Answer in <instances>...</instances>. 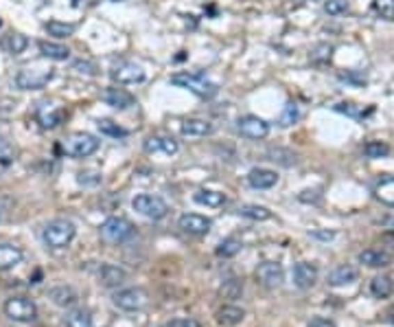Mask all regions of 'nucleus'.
I'll return each instance as SVG.
<instances>
[{
  "instance_id": "1",
  "label": "nucleus",
  "mask_w": 394,
  "mask_h": 327,
  "mask_svg": "<svg viewBox=\"0 0 394 327\" xmlns=\"http://www.w3.org/2000/svg\"><path fill=\"white\" fill-rule=\"evenodd\" d=\"M171 84L178 88H184V91L193 93L200 99H213L219 93V86L215 82H210L206 75H202V73H189V70L175 73V75H171Z\"/></svg>"
},
{
  "instance_id": "2",
  "label": "nucleus",
  "mask_w": 394,
  "mask_h": 327,
  "mask_svg": "<svg viewBox=\"0 0 394 327\" xmlns=\"http://www.w3.org/2000/svg\"><path fill=\"white\" fill-rule=\"evenodd\" d=\"M42 240L49 248L53 250H62L66 246H70V242L74 240V225L68 220H53L49 222L42 231Z\"/></svg>"
},
{
  "instance_id": "3",
  "label": "nucleus",
  "mask_w": 394,
  "mask_h": 327,
  "mask_svg": "<svg viewBox=\"0 0 394 327\" xmlns=\"http://www.w3.org/2000/svg\"><path fill=\"white\" fill-rule=\"evenodd\" d=\"M53 79V68L51 66H24L16 73V88L20 91H40Z\"/></svg>"
},
{
  "instance_id": "4",
  "label": "nucleus",
  "mask_w": 394,
  "mask_h": 327,
  "mask_svg": "<svg viewBox=\"0 0 394 327\" xmlns=\"http://www.w3.org/2000/svg\"><path fill=\"white\" fill-rule=\"evenodd\" d=\"M99 145L101 141L97 137L88 135V132H74L62 143V150L70 158H88L99 150Z\"/></svg>"
},
{
  "instance_id": "5",
  "label": "nucleus",
  "mask_w": 394,
  "mask_h": 327,
  "mask_svg": "<svg viewBox=\"0 0 394 327\" xmlns=\"http://www.w3.org/2000/svg\"><path fill=\"white\" fill-rule=\"evenodd\" d=\"M134 233H136V229L127 218L112 215L101 225V240L108 244H123V242L132 240Z\"/></svg>"
},
{
  "instance_id": "6",
  "label": "nucleus",
  "mask_w": 394,
  "mask_h": 327,
  "mask_svg": "<svg viewBox=\"0 0 394 327\" xmlns=\"http://www.w3.org/2000/svg\"><path fill=\"white\" fill-rule=\"evenodd\" d=\"M132 209L149 220H162L169 213V204H166L160 196H151V193H139L132 200Z\"/></svg>"
},
{
  "instance_id": "7",
  "label": "nucleus",
  "mask_w": 394,
  "mask_h": 327,
  "mask_svg": "<svg viewBox=\"0 0 394 327\" xmlns=\"http://www.w3.org/2000/svg\"><path fill=\"white\" fill-rule=\"evenodd\" d=\"M5 314L16 323H31L38 317V307L26 296H13L5 303Z\"/></svg>"
},
{
  "instance_id": "8",
  "label": "nucleus",
  "mask_w": 394,
  "mask_h": 327,
  "mask_svg": "<svg viewBox=\"0 0 394 327\" xmlns=\"http://www.w3.org/2000/svg\"><path fill=\"white\" fill-rule=\"evenodd\" d=\"M112 301L116 307L125 310V312H136V310H143L149 301V296L143 288H125V290H118Z\"/></svg>"
},
{
  "instance_id": "9",
  "label": "nucleus",
  "mask_w": 394,
  "mask_h": 327,
  "mask_svg": "<svg viewBox=\"0 0 394 327\" xmlns=\"http://www.w3.org/2000/svg\"><path fill=\"white\" fill-rule=\"evenodd\" d=\"M237 130L241 132V137L252 139V141H261L269 135V123L261 116L246 114L237 121Z\"/></svg>"
},
{
  "instance_id": "10",
  "label": "nucleus",
  "mask_w": 394,
  "mask_h": 327,
  "mask_svg": "<svg viewBox=\"0 0 394 327\" xmlns=\"http://www.w3.org/2000/svg\"><path fill=\"white\" fill-rule=\"evenodd\" d=\"M256 281L265 288H278L283 284V266L278 261H263L256 266Z\"/></svg>"
},
{
  "instance_id": "11",
  "label": "nucleus",
  "mask_w": 394,
  "mask_h": 327,
  "mask_svg": "<svg viewBox=\"0 0 394 327\" xmlns=\"http://www.w3.org/2000/svg\"><path fill=\"white\" fill-rule=\"evenodd\" d=\"M101 99L108 103L110 108H114V110H129V108L136 106V97L132 93H127L125 88H118V86L105 88Z\"/></svg>"
},
{
  "instance_id": "12",
  "label": "nucleus",
  "mask_w": 394,
  "mask_h": 327,
  "mask_svg": "<svg viewBox=\"0 0 394 327\" xmlns=\"http://www.w3.org/2000/svg\"><path fill=\"white\" fill-rule=\"evenodd\" d=\"M110 77L116 84H141L145 82V70L139 64L132 62H120L110 70Z\"/></svg>"
},
{
  "instance_id": "13",
  "label": "nucleus",
  "mask_w": 394,
  "mask_h": 327,
  "mask_svg": "<svg viewBox=\"0 0 394 327\" xmlns=\"http://www.w3.org/2000/svg\"><path fill=\"white\" fill-rule=\"evenodd\" d=\"M36 116H38V123H40L42 130H55L64 121V110L59 106H55V103L47 101V103H40Z\"/></svg>"
},
{
  "instance_id": "14",
  "label": "nucleus",
  "mask_w": 394,
  "mask_h": 327,
  "mask_svg": "<svg viewBox=\"0 0 394 327\" xmlns=\"http://www.w3.org/2000/svg\"><path fill=\"white\" fill-rule=\"evenodd\" d=\"M145 152L147 154H164V156H173L180 150V143L173 137H162V135H154L145 139Z\"/></svg>"
},
{
  "instance_id": "15",
  "label": "nucleus",
  "mask_w": 394,
  "mask_h": 327,
  "mask_svg": "<svg viewBox=\"0 0 394 327\" xmlns=\"http://www.w3.org/2000/svg\"><path fill=\"white\" fill-rule=\"evenodd\" d=\"M178 227L189 235H206L210 231V227H213V222L200 213H184V215H180Z\"/></svg>"
},
{
  "instance_id": "16",
  "label": "nucleus",
  "mask_w": 394,
  "mask_h": 327,
  "mask_svg": "<svg viewBox=\"0 0 394 327\" xmlns=\"http://www.w3.org/2000/svg\"><path fill=\"white\" fill-rule=\"evenodd\" d=\"M180 132L184 137H193V139L210 137L215 135V123L208 121V119H187V121H182Z\"/></svg>"
},
{
  "instance_id": "17",
  "label": "nucleus",
  "mask_w": 394,
  "mask_h": 327,
  "mask_svg": "<svg viewBox=\"0 0 394 327\" xmlns=\"http://www.w3.org/2000/svg\"><path fill=\"white\" fill-rule=\"evenodd\" d=\"M294 286L300 288V290H307V288H313V284L317 281V268L315 264H309V261H300L294 266Z\"/></svg>"
},
{
  "instance_id": "18",
  "label": "nucleus",
  "mask_w": 394,
  "mask_h": 327,
  "mask_svg": "<svg viewBox=\"0 0 394 327\" xmlns=\"http://www.w3.org/2000/svg\"><path fill=\"white\" fill-rule=\"evenodd\" d=\"M127 279V273L123 268H118L114 264H101L99 268V284H103L105 288H116Z\"/></svg>"
},
{
  "instance_id": "19",
  "label": "nucleus",
  "mask_w": 394,
  "mask_h": 327,
  "mask_svg": "<svg viewBox=\"0 0 394 327\" xmlns=\"http://www.w3.org/2000/svg\"><path fill=\"white\" fill-rule=\"evenodd\" d=\"M248 183L254 189H271L278 183V174L271 169H265V167H254L248 174Z\"/></svg>"
},
{
  "instance_id": "20",
  "label": "nucleus",
  "mask_w": 394,
  "mask_h": 327,
  "mask_svg": "<svg viewBox=\"0 0 394 327\" xmlns=\"http://www.w3.org/2000/svg\"><path fill=\"white\" fill-rule=\"evenodd\" d=\"M22 259H24L22 248L13 244H0V271L16 268L18 264H22Z\"/></svg>"
},
{
  "instance_id": "21",
  "label": "nucleus",
  "mask_w": 394,
  "mask_h": 327,
  "mask_svg": "<svg viewBox=\"0 0 394 327\" xmlns=\"http://www.w3.org/2000/svg\"><path fill=\"white\" fill-rule=\"evenodd\" d=\"M38 49L44 57L53 59V62H66V59L70 57V49L64 47V44H59V42L42 40V42H38Z\"/></svg>"
},
{
  "instance_id": "22",
  "label": "nucleus",
  "mask_w": 394,
  "mask_h": 327,
  "mask_svg": "<svg viewBox=\"0 0 394 327\" xmlns=\"http://www.w3.org/2000/svg\"><path fill=\"white\" fill-rule=\"evenodd\" d=\"M244 319H246V312L241 307H237V305H223V307L217 310V314H215V321L221 327H235Z\"/></svg>"
},
{
  "instance_id": "23",
  "label": "nucleus",
  "mask_w": 394,
  "mask_h": 327,
  "mask_svg": "<svg viewBox=\"0 0 394 327\" xmlns=\"http://www.w3.org/2000/svg\"><path fill=\"white\" fill-rule=\"evenodd\" d=\"M359 261L366 264L368 268H384V266H390L392 257L381 248H368L359 252Z\"/></svg>"
},
{
  "instance_id": "24",
  "label": "nucleus",
  "mask_w": 394,
  "mask_h": 327,
  "mask_svg": "<svg viewBox=\"0 0 394 327\" xmlns=\"http://www.w3.org/2000/svg\"><path fill=\"white\" fill-rule=\"evenodd\" d=\"M357 277H359V271L355 268V266H348V264L338 266V268L329 275V286L340 288V286H346V284H353V281H357Z\"/></svg>"
},
{
  "instance_id": "25",
  "label": "nucleus",
  "mask_w": 394,
  "mask_h": 327,
  "mask_svg": "<svg viewBox=\"0 0 394 327\" xmlns=\"http://www.w3.org/2000/svg\"><path fill=\"white\" fill-rule=\"evenodd\" d=\"M193 200L202 206H210V209H217V206L226 204V196L221 191H213V189H200L197 193H193Z\"/></svg>"
},
{
  "instance_id": "26",
  "label": "nucleus",
  "mask_w": 394,
  "mask_h": 327,
  "mask_svg": "<svg viewBox=\"0 0 394 327\" xmlns=\"http://www.w3.org/2000/svg\"><path fill=\"white\" fill-rule=\"evenodd\" d=\"M49 296L53 299V303L59 305V307H70V305H74V301H77V292H74L72 288H66V286L53 288L49 292Z\"/></svg>"
},
{
  "instance_id": "27",
  "label": "nucleus",
  "mask_w": 394,
  "mask_h": 327,
  "mask_svg": "<svg viewBox=\"0 0 394 327\" xmlns=\"http://www.w3.org/2000/svg\"><path fill=\"white\" fill-rule=\"evenodd\" d=\"M26 47H29V40H26V36H22V33H9V36H5V40H3V49H5L9 55H22V53L26 51Z\"/></svg>"
},
{
  "instance_id": "28",
  "label": "nucleus",
  "mask_w": 394,
  "mask_h": 327,
  "mask_svg": "<svg viewBox=\"0 0 394 327\" xmlns=\"http://www.w3.org/2000/svg\"><path fill=\"white\" fill-rule=\"evenodd\" d=\"M370 292H372V296H377V299H388V296L394 292V281L386 275L375 277L370 281Z\"/></svg>"
},
{
  "instance_id": "29",
  "label": "nucleus",
  "mask_w": 394,
  "mask_h": 327,
  "mask_svg": "<svg viewBox=\"0 0 394 327\" xmlns=\"http://www.w3.org/2000/svg\"><path fill=\"white\" fill-rule=\"evenodd\" d=\"M74 31H77V26H74L72 22H59V20L47 22V33L57 38V40H66V38L74 36Z\"/></svg>"
},
{
  "instance_id": "30",
  "label": "nucleus",
  "mask_w": 394,
  "mask_h": 327,
  "mask_svg": "<svg viewBox=\"0 0 394 327\" xmlns=\"http://www.w3.org/2000/svg\"><path fill=\"white\" fill-rule=\"evenodd\" d=\"M375 198L386 206H394V178H386L375 187Z\"/></svg>"
},
{
  "instance_id": "31",
  "label": "nucleus",
  "mask_w": 394,
  "mask_h": 327,
  "mask_svg": "<svg viewBox=\"0 0 394 327\" xmlns=\"http://www.w3.org/2000/svg\"><path fill=\"white\" fill-rule=\"evenodd\" d=\"M239 215H244L248 220H256V222H265L271 218V211L261 204H244V206H239Z\"/></svg>"
},
{
  "instance_id": "32",
  "label": "nucleus",
  "mask_w": 394,
  "mask_h": 327,
  "mask_svg": "<svg viewBox=\"0 0 394 327\" xmlns=\"http://www.w3.org/2000/svg\"><path fill=\"white\" fill-rule=\"evenodd\" d=\"M66 327H93V314H90V310L79 307V310L68 312Z\"/></svg>"
},
{
  "instance_id": "33",
  "label": "nucleus",
  "mask_w": 394,
  "mask_h": 327,
  "mask_svg": "<svg viewBox=\"0 0 394 327\" xmlns=\"http://www.w3.org/2000/svg\"><path fill=\"white\" fill-rule=\"evenodd\" d=\"M97 128L103 137H110V139H123L127 137V130H123L118 123L110 121V119H99L97 121Z\"/></svg>"
},
{
  "instance_id": "34",
  "label": "nucleus",
  "mask_w": 394,
  "mask_h": 327,
  "mask_svg": "<svg viewBox=\"0 0 394 327\" xmlns=\"http://www.w3.org/2000/svg\"><path fill=\"white\" fill-rule=\"evenodd\" d=\"M390 154V145L384 143V141H368L366 145H363V156L366 158H386Z\"/></svg>"
},
{
  "instance_id": "35",
  "label": "nucleus",
  "mask_w": 394,
  "mask_h": 327,
  "mask_svg": "<svg viewBox=\"0 0 394 327\" xmlns=\"http://www.w3.org/2000/svg\"><path fill=\"white\" fill-rule=\"evenodd\" d=\"M241 248H244V244H241V240H237V237H228V240H223L217 248V255L219 257H235L241 252Z\"/></svg>"
},
{
  "instance_id": "36",
  "label": "nucleus",
  "mask_w": 394,
  "mask_h": 327,
  "mask_svg": "<svg viewBox=\"0 0 394 327\" xmlns=\"http://www.w3.org/2000/svg\"><path fill=\"white\" fill-rule=\"evenodd\" d=\"M300 119V110H298V106L296 103H287V106L283 108V112H281V116H278V126H283V128H290V126H294L296 121Z\"/></svg>"
},
{
  "instance_id": "37",
  "label": "nucleus",
  "mask_w": 394,
  "mask_h": 327,
  "mask_svg": "<svg viewBox=\"0 0 394 327\" xmlns=\"http://www.w3.org/2000/svg\"><path fill=\"white\" fill-rule=\"evenodd\" d=\"M269 160H274V162L285 165V167H292V165H296V154H292L290 150H281V147H276V150L269 152Z\"/></svg>"
},
{
  "instance_id": "38",
  "label": "nucleus",
  "mask_w": 394,
  "mask_h": 327,
  "mask_svg": "<svg viewBox=\"0 0 394 327\" xmlns=\"http://www.w3.org/2000/svg\"><path fill=\"white\" fill-rule=\"evenodd\" d=\"M348 9H351V5H348V0H324V13H329V16H342V13H346Z\"/></svg>"
},
{
  "instance_id": "39",
  "label": "nucleus",
  "mask_w": 394,
  "mask_h": 327,
  "mask_svg": "<svg viewBox=\"0 0 394 327\" xmlns=\"http://www.w3.org/2000/svg\"><path fill=\"white\" fill-rule=\"evenodd\" d=\"M372 11L386 20H392L394 18V0H372Z\"/></svg>"
},
{
  "instance_id": "40",
  "label": "nucleus",
  "mask_w": 394,
  "mask_h": 327,
  "mask_svg": "<svg viewBox=\"0 0 394 327\" xmlns=\"http://www.w3.org/2000/svg\"><path fill=\"white\" fill-rule=\"evenodd\" d=\"M333 57V47L331 44H320V47H315L313 53H311V62L315 64H324Z\"/></svg>"
},
{
  "instance_id": "41",
  "label": "nucleus",
  "mask_w": 394,
  "mask_h": 327,
  "mask_svg": "<svg viewBox=\"0 0 394 327\" xmlns=\"http://www.w3.org/2000/svg\"><path fill=\"white\" fill-rule=\"evenodd\" d=\"M244 292V284H241L239 279H230L226 281L223 288H221V294L226 296V299H237V296Z\"/></svg>"
},
{
  "instance_id": "42",
  "label": "nucleus",
  "mask_w": 394,
  "mask_h": 327,
  "mask_svg": "<svg viewBox=\"0 0 394 327\" xmlns=\"http://www.w3.org/2000/svg\"><path fill=\"white\" fill-rule=\"evenodd\" d=\"M13 158H16V156H13V147L3 137H0V165H3V167L11 165Z\"/></svg>"
},
{
  "instance_id": "43",
  "label": "nucleus",
  "mask_w": 394,
  "mask_h": 327,
  "mask_svg": "<svg viewBox=\"0 0 394 327\" xmlns=\"http://www.w3.org/2000/svg\"><path fill=\"white\" fill-rule=\"evenodd\" d=\"M72 68L81 73V75H88V77H95L97 75V66L93 62H88V59H79V62H74Z\"/></svg>"
},
{
  "instance_id": "44",
  "label": "nucleus",
  "mask_w": 394,
  "mask_h": 327,
  "mask_svg": "<svg viewBox=\"0 0 394 327\" xmlns=\"http://www.w3.org/2000/svg\"><path fill=\"white\" fill-rule=\"evenodd\" d=\"M77 181L81 185H99L101 183V174H97V172H81Z\"/></svg>"
},
{
  "instance_id": "45",
  "label": "nucleus",
  "mask_w": 394,
  "mask_h": 327,
  "mask_svg": "<svg viewBox=\"0 0 394 327\" xmlns=\"http://www.w3.org/2000/svg\"><path fill=\"white\" fill-rule=\"evenodd\" d=\"M336 110H338V112H344V114H348V116H353V119H359V116H361V112H359V108L355 106V103H338Z\"/></svg>"
},
{
  "instance_id": "46",
  "label": "nucleus",
  "mask_w": 394,
  "mask_h": 327,
  "mask_svg": "<svg viewBox=\"0 0 394 327\" xmlns=\"http://www.w3.org/2000/svg\"><path fill=\"white\" fill-rule=\"evenodd\" d=\"M166 327H202V325L197 323L195 319H175V321H171Z\"/></svg>"
},
{
  "instance_id": "47",
  "label": "nucleus",
  "mask_w": 394,
  "mask_h": 327,
  "mask_svg": "<svg viewBox=\"0 0 394 327\" xmlns=\"http://www.w3.org/2000/svg\"><path fill=\"white\" fill-rule=\"evenodd\" d=\"M307 327H338L333 321H329V319H322V317H315V319H311L309 321V325Z\"/></svg>"
},
{
  "instance_id": "48",
  "label": "nucleus",
  "mask_w": 394,
  "mask_h": 327,
  "mask_svg": "<svg viewBox=\"0 0 394 327\" xmlns=\"http://www.w3.org/2000/svg\"><path fill=\"white\" fill-rule=\"evenodd\" d=\"M390 323H392V325H394V310H392V312H390Z\"/></svg>"
},
{
  "instance_id": "49",
  "label": "nucleus",
  "mask_w": 394,
  "mask_h": 327,
  "mask_svg": "<svg viewBox=\"0 0 394 327\" xmlns=\"http://www.w3.org/2000/svg\"><path fill=\"white\" fill-rule=\"evenodd\" d=\"M392 229H394V220H392Z\"/></svg>"
},
{
  "instance_id": "50",
  "label": "nucleus",
  "mask_w": 394,
  "mask_h": 327,
  "mask_svg": "<svg viewBox=\"0 0 394 327\" xmlns=\"http://www.w3.org/2000/svg\"><path fill=\"white\" fill-rule=\"evenodd\" d=\"M112 3H118V0H112Z\"/></svg>"
}]
</instances>
